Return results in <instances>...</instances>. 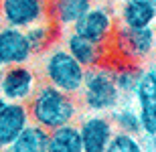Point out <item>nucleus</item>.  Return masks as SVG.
<instances>
[{"label": "nucleus", "instance_id": "f8f14e48", "mask_svg": "<svg viewBox=\"0 0 156 152\" xmlns=\"http://www.w3.org/2000/svg\"><path fill=\"white\" fill-rule=\"evenodd\" d=\"M67 51L75 57L77 63H81L85 69H91V67H98V65L108 63V57L112 55V49L108 51V45H99V43L87 41L83 37L75 35L71 30L69 35L65 37V45Z\"/></svg>", "mask_w": 156, "mask_h": 152}, {"label": "nucleus", "instance_id": "dca6fc26", "mask_svg": "<svg viewBox=\"0 0 156 152\" xmlns=\"http://www.w3.org/2000/svg\"><path fill=\"white\" fill-rule=\"evenodd\" d=\"M24 35H27V41H29V47L33 51V55H43L49 47H53L57 43L59 29L49 18H45V20H39V23L27 27Z\"/></svg>", "mask_w": 156, "mask_h": 152}, {"label": "nucleus", "instance_id": "aec40b11", "mask_svg": "<svg viewBox=\"0 0 156 152\" xmlns=\"http://www.w3.org/2000/svg\"><path fill=\"white\" fill-rule=\"evenodd\" d=\"M142 150H144V146H142V142L138 140L136 134H128V132L114 130L105 152H142Z\"/></svg>", "mask_w": 156, "mask_h": 152}, {"label": "nucleus", "instance_id": "4468645a", "mask_svg": "<svg viewBox=\"0 0 156 152\" xmlns=\"http://www.w3.org/2000/svg\"><path fill=\"white\" fill-rule=\"evenodd\" d=\"M118 18L122 27H130V29L152 27L156 23V6L146 0H124Z\"/></svg>", "mask_w": 156, "mask_h": 152}, {"label": "nucleus", "instance_id": "5701e85b", "mask_svg": "<svg viewBox=\"0 0 156 152\" xmlns=\"http://www.w3.org/2000/svg\"><path fill=\"white\" fill-rule=\"evenodd\" d=\"M146 2H150L152 6H156V0H146Z\"/></svg>", "mask_w": 156, "mask_h": 152}, {"label": "nucleus", "instance_id": "9d476101", "mask_svg": "<svg viewBox=\"0 0 156 152\" xmlns=\"http://www.w3.org/2000/svg\"><path fill=\"white\" fill-rule=\"evenodd\" d=\"M33 59V51L29 47L24 29L4 24L0 29V63L4 65H20Z\"/></svg>", "mask_w": 156, "mask_h": 152}, {"label": "nucleus", "instance_id": "f3484780", "mask_svg": "<svg viewBox=\"0 0 156 152\" xmlns=\"http://www.w3.org/2000/svg\"><path fill=\"white\" fill-rule=\"evenodd\" d=\"M47 152H83L79 128L71 122V124H63L59 128L49 130Z\"/></svg>", "mask_w": 156, "mask_h": 152}, {"label": "nucleus", "instance_id": "7ed1b4c3", "mask_svg": "<svg viewBox=\"0 0 156 152\" xmlns=\"http://www.w3.org/2000/svg\"><path fill=\"white\" fill-rule=\"evenodd\" d=\"M79 95H81L83 108H85L87 111H95V114L112 111L116 105H120L122 100H124L122 94L116 87L110 63L85 69V79H83Z\"/></svg>", "mask_w": 156, "mask_h": 152}, {"label": "nucleus", "instance_id": "f03ea898", "mask_svg": "<svg viewBox=\"0 0 156 152\" xmlns=\"http://www.w3.org/2000/svg\"><path fill=\"white\" fill-rule=\"evenodd\" d=\"M43 77L45 83L61 89L69 95H77L81 91L85 79V67L77 63L75 57L61 45H53L43 53Z\"/></svg>", "mask_w": 156, "mask_h": 152}, {"label": "nucleus", "instance_id": "4be33fe9", "mask_svg": "<svg viewBox=\"0 0 156 152\" xmlns=\"http://www.w3.org/2000/svg\"><path fill=\"white\" fill-rule=\"evenodd\" d=\"M150 71H152V75H154V79H156V61H154V65H152V69H150Z\"/></svg>", "mask_w": 156, "mask_h": 152}, {"label": "nucleus", "instance_id": "393cba45", "mask_svg": "<svg viewBox=\"0 0 156 152\" xmlns=\"http://www.w3.org/2000/svg\"><path fill=\"white\" fill-rule=\"evenodd\" d=\"M0 69H2V63H0Z\"/></svg>", "mask_w": 156, "mask_h": 152}, {"label": "nucleus", "instance_id": "9b49d317", "mask_svg": "<svg viewBox=\"0 0 156 152\" xmlns=\"http://www.w3.org/2000/svg\"><path fill=\"white\" fill-rule=\"evenodd\" d=\"M29 122L30 116L24 101H6L0 108V150L10 146Z\"/></svg>", "mask_w": 156, "mask_h": 152}, {"label": "nucleus", "instance_id": "20e7f679", "mask_svg": "<svg viewBox=\"0 0 156 152\" xmlns=\"http://www.w3.org/2000/svg\"><path fill=\"white\" fill-rule=\"evenodd\" d=\"M112 51L118 55L120 61L130 63H144L156 51V30L154 27H142V29H130V27H116L112 37Z\"/></svg>", "mask_w": 156, "mask_h": 152}, {"label": "nucleus", "instance_id": "2eb2a0df", "mask_svg": "<svg viewBox=\"0 0 156 152\" xmlns=\"http://www.w3.org/2000/svg\"><path fill=\"white\" fill-rule=\"evenodd\" d=\"M47 146H49V130H45L43 126H39L35 122H29L6 150H10V152H47Z\"/></svg>", "mask_w": 156, "mask_h": 152}, {"label": "nucleus", "instance_id": "423d86ee", "mask_svg": "<svg viewBox=\"0 0 156 152\" xmlns=\"http://www.w3.org/2000/svg\"><path fill=\"white\" fill-rule=\"evenodd\" d=\"M71 30L75 35L87 39V41L108 45L112 41V37H114V30H116V18H114V12L108 6L91 4L85 14L71 27Z\"/></svg>", "mask_w": 156, "mask_h": 152}, {"label": "nucleus", "instance_id": "6e6552de", "mask_svg": "<svg viewBox=\"0 0 156 152\" xmlns=\"http://www.w3.org/2000/svg\"><path fill=\"white\" fill-rule=\"evenodd\" d=\"M134 100H136V110L140 116V126H142V134L144 136H156V79L152 71H144L140 77L136 91H134Z\"/></svg>", "mask_w": 156, "mask_h": 152}, {"label": "nucleus", "instance_id": "a211bd4d", "mask_svg": "<svg viewBox=\"0 0 156 152\" xmlns=\"http://www.w3.org/2000/svg\"><path fill=\"white\" fill-rule=\"evenodd\" d=\"M112 73H114V81H116V87L122 94V97H132L144 69L140 63H130V61L118 59V63L112 65Z\"/></svg>", "mask_w": 156, "mask_h": 152}, {"label": "nucleus", "instance_id": "6ab92c4d", "mask_svg": "<svg viewBox=\"0 0 156 152\" xmlns=\"http://www.w3.org/2000/svg\"><path fill=\"white\" fill-rule=\"evenodd\" d=\"M110 122L114 130L128 132V134H142V126H140V116L138 110L132 105H116L110 111Z\"/></svg>", "mask_w": 156, "mask_h": 152}, {"label": "nucleus", "instance_id": "0eeeda50", "mask_svg": "<svg viewBox=\"0 0 156 152\" xmlns=\"http://www.w3.org/2000/svg\"><path fill=\"white\" fill-rule=\"evenodd\" d=\"M0 18L8 27L27 29L39 20H45L47 6L41 0H0Z\"/></svg>", "mask_w": 156, "mask_h": 152}, {"label": "nucleus", "instance_id": "b1692460", "mask_svg": "<svg viewBox=\"0 0 156 152\" xmlns=\"http://www.w3.org/2000/svg\"><path fill=\"white\" fill-rule=\"evenodd\" d=\"M41 2H47V0H41Z\"/></svg>", "mask_w": 156, "mask_h": 152}, {"label": "nucleus", "instance_id": "ddd939ff", "mask_svg": "<svg viewBox=\"0 0 156 152\" xmlns=\"http://www.w3.org/2000/svg\"><path fill=\"white\" fill-rule=\"evenodd\" d=\"M91 4L93 0H47V18L57 29H71Z\"/></svg>", "mask_w": 156, "mask_h": 152}, {"label": "nucleus", "instance_id": "412c9836", "mask_svg": "<svg viewBox=\"0 0 156 152\" xmlns=\"http://www.w3.org/2000/svg\"><path fill=\"white\" fill-rule=\"evenodd\" d=\"M4 104H6V100H4V95H2V91H0V108H2Z\"/></svg>", "mask_w": 156, "mask_h": 152}, {"label": "nucleus", "instance_id": "39448f33", "mask_svg": "<svg viewBox=\"0 0 156 152\" xmlns=\"http://www.w3.org/2000/svg\"><path fill=\"white\" fill-rule=\"evenodd\" d=\"M39 85V77L29 63L4 65L0 69V91L6 101H29Z\"/></svg>", "mask_w": 156, "mask_h": 152}, {"label": "nucleus", "instance_id": "f257e3e1", "mask_svg": "<svg viewBox=\"0 0 156 152\" xmlns=\"http://www.w3.org/2000/svg\"><path fill=\"white\" fill-rule=\"evenodd\" d=\"M29 116L30 120L45 130L59 128L63 124L75 122L79 114V105L75 95H69L49 83H39L29 100Z\"/></svg>", "mask_w": 156, "mask_h": 152}, {"label": "nucleus", "instance_id": "1a4fd4ad", "mask_svg": "<svg viewBox=\"0 0 156 152\" xmlns=\"http://www.w3.org/2000/svg\"><path fill=\"white\" fill-rule=\"evenodd\" d=\"M77 128H79V134H81L83 152H105L108 150V142H110L112 134H114V126H112L108 116L91 111V116L83 118Z\"/></svg>", "mask_w": 156, "mask_h": 152}]
</instances>
